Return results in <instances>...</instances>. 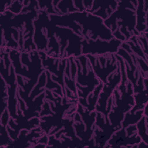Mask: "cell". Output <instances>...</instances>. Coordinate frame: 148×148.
I'll list each match as a JSON object with an SVG mask.
<instances>
[{
	"instance_id": "ac0fdd59",
	"label": "cell",
	"mask_w": 148,
	"mask_h": 148,
	"mask_svg": "<svg viewBox=\"0 0 148 148\" xmlns=\"http://www.w3.org/2000/svg\"><path fill=\"white\" fill-rule=\"evenodd\" d=\"M103 83L100 81L99 84L89 94L87 97V105L86 108L89 112L95 110V106L98 99L99 95L102 90Z\"/></svg>"
},
{
	"instance_id": "7a4b0ae2",
	"label": "cell",
	"mask_w": 148,
	"mask_h": 148,
	"mask_svg": "<svg viewBox=\"0 0 148 148\" xmlns=\"http://www.w3.org/2000/svg\"><path fill=\"white\" fill-rule=\"evenodd\" d=\"M46 31L53 34L59 47V58L77 57L82 55V42L84 39L70 28L58 27L47 21Z\"/></svg>"
},
{
	"instance_id": "6da1fadb",
	"label": "cell",
	"mask_w": 148,
	"mask_h": 148,
	"mask_svg": "<svg viewBox=\"0 0 148 148\" xmlns=\"http://www.w3.org/2000/svg\"><path fill=\"white\" fill-rule=\"evenodd\" d=\"M138 2V1H118L116 9L103 20L114 38L121 42H126L132 37L139 35L135 29Z\"/></svg>"
},
{
	"instance_id": "ba28073f",
	"label": "cell",
	"mask_w": 148,
	"mask_h": 148,
	"mask_svg": "<svg viewBox=\"0 0 148 148\" xmlns=\"http://www.w3.org/2000/svg\"><path fill=\"white\" fill-rule=\"evenodd\" d=\"M122 42L113 38L107 41L99 38L95 40L84 39L82 42V55L90 54L93 56H103L106 54H116L121 46Z\"/></svg>"
},
{
	"instance_id": "8fae6325",
	"label": "cell",
	"mask_w": 148,
	"mask_h": 148,
	"mask_svg": "<svg viewBox=\"0 0 148 148\" xmlns=\"http://www.w3.org/2000/svg\"><path fill=\"white\" fill-rule=\"evenodd\" d=\"M76 72L77 65L75 61V57H71L67 58L64 74V97L68 101L78 102V97L75 85Z\"/></svg>"
},
{
	"instance_id": "9c48e42d",
	"label": "cell",
	"mask_w": 148,
	"mask_h": 148,
	"mask_svg": "<svg viewBox=\"0 0 148 148\" xmlns=\"http://www.w3.org/2000/svg\"><path fill=\"white\" fill-rule=\"evenodd\" d=\"M141 139L137 134L136 125H131L115 131L108 141L105 147H131L137 145Z\"/></svg>"
},
{
	"instance_id": "cb8c5ba5",
	"label": "cell",
	"mask_w": 148,
	"mask_h": 148,
	"mask_svg": "<svg viewBox=\"0 0 148 148\" xmlns=\"http://www.w3.org/2000/svg\"><path fill=\"white\" fill-rule=\"evenodd\" d=\"M10 119V116L9 110L8 109H6L2 113H1V121H0L1 125L6 127L9 123Z\"/></svg>"
},
{
	"instance_id": "2e32d148",
	"label": "cell",
	"mask_w": 148,
	"mask_h": 148,
	"mask_svg": "<svg viewBox=\"0 0 148 148\" xmlns=\"http://www.w3.org/2000/svg\"><path fill=\"white\" fill-rule=\"evenodd\" d=\"M136 9V25L135 29L140 35L148 32L147 29V13L148 5L147 0L138 1Z\"/></svg>"
},
{
	"instance_id": "e0dca14e",
	"label": "cell",
	"mask_w": 148,
	"mask_h": 148,
	"mask_svg": "<svg viewBox=\"0 0 148 148\" xmlns=\"http://www.w3.org/2000/svg\"><path fill=\"white\" fill-rule=\"evenodd\" d=\"M53 6L56 15H65L79 12L75 8L73 1H53Z\"/></svg>"
},
{
	"instance_id": "603a6c76",
	"label": "cell",
	"mask_w": 148,
	"mask_h": 148,
	"mask_svg": "<svg viewBox=\"0 0 148 148\" xmlns=\"http://www.w3.org/2000/svg\"><path fill=\"white\" fill-rule=\"evenodd\" d=\"M147 34L148 32L143 33L136 36L138 41L143 51L146 56H148V49H147Z\"/></svg>"
},
{
	"instance_id": "52a82bcc",
	"label": "cell",
	"mask_w": 148,
	"mask_h": 148,
	"mask_svg": "<svg viewBox=\"0 0 148 148\" xmlns=\"http://www.w3.org/2000/svg\"><path fill=\"white\" fill-rule=\"evenodd\" d=\"M86 56L95 75L103 83H106L108 76L119 68V62L115 54L109 53L99 56L90 54Z\"/></svg>"
},
{
	"instance_id": "8992f818",
	"label": "cell",
	"mask_w": 148,
	"mask_h": 148,
	"mask_svg": "<svg viewBox=\"0 0 148 148\" xmlns=\"http://www.w3.org/2000/svg\"><path fill=\"white\" fill-rule=\"evenodd\" d=\"M120 82L121 73L119 66L117 69L108 76L106 83H103L95 106V111L103 114L105 120H109L108 114L112 107L113 92Z\"/></svg>"
},
{
	"instance_id": "7402d4cb",
	"label": "cell",
	"mask_w": 148,
	"mask_h": 148,
	"mask_svg": "<svg viewBox=\"0 0 148 148\" xmlns=\"http://www.w3.org/2000/svg\"><path fill=\"white\" fill-rule=\"evenodd\" d=\"M24 6L23 1H13L11 5L6 9V10H9L13 14L17 15L21 13Z\"/></svg>"
},
{
	"instance_id": "ffe728a7",
	"label": "cell",
	"mask_w": 148,
	"mask_h": 148,
	"mask_svg": "<svg viewBox=\"0 0 148 148\" xmlns=\"http://www.w3.org/2000/svg\"><path fill=\"white\" fill-rule=\"evenodd\" d=\"M143 116V110H140L134 113H130L127 112L124 114V117L121 122V128H126L129 125L136 124Z\"/></svg>"
},
{
	"instance_id": "7c38bea8",
	"label": "cell",
	"mask_w": 148,
	"mask_h": 148,
	"mask_svg": "<svg viewBox=\"0 0 148 148\" xmlns=\"http://www.w3.org/2000/svg\"><path fill=\"white\" fill-rule=\"evenodd\" d=\"M17 113L18 114V117L15 120L10 118L6 126L9 135L13 140L17 138L21 130L25 129L31 131L34 128L39 127L40 122L39 117H34L29 120L27 119L18 107Z\"/></svg>"
},
{
	"instance_id": "5b68a950",
	"label": "cell",
	"mask_w": 148,
	"mask_h": 148,
	"mask_svg": "<svg viewBox=\"0 0 148 148\" xmlns=\"http://www.w3.org/2000/svg\"><path fill=\"white\" fill-rule=\"evenodd\" d=\"M97 112L88 111L77 103L73 115V126L76 135L84 143L85 147H95L93 134L95 128Z\"/></svg>"
},
{
	"instance_id": "277c9868",
	"label": "cell",
	"mask_w": 148,
	"mask_h": 148,
	"mask_svg": "<svg viewBox=\"0 0 148 148\" xmlns=\"http://www.w3.org/2000/svg\"><path fill=\"white\" fill-rule=\"evenodd\" d=\"M72 20L82 27L83 38L95 40L99 38L109 41L114 38L111 31L105 25L103 20L86 11L69 14Z\"/></svg>"
},
{
	"instance_id": "d4e9b609",
	"label": "cell",
	"mask_w": 148,
	"mask_h": 148,
	"mask_svg": "<svg viewBox=\"0 0 148 148\" xmlns=\"http://www.w3.org/2000/svg\"><path fill=\"white\" fill-rule=\"evenodd\" d=\"M147 107H148V103H147V104L145 106V107H144V108H143V116H146V117H148Z\"/></svg>"
},
{
	"instance_id": "30bf717a",
	"label": "cell",
	"mask_w": 148,
	"mask_h": 148,
	"mask_svg": "<svg viewBox=\"0 0 148 148\" xmlns=\"http://www.w3.org/2000/svg\"><path fill=\"white\" fill-rule=\"evenodd\" d=\"M42 60V66L45 71L51 74V79L58 83L62 88L64 95L65 87L64 83V74L66 63V58H56L48 56L44 51H38Z\"/></svg>"
},
{
	"instance_id": "44dd1931",
	"label": "cell",
	"mask_w": 148,
	"mask_h": 148,
	"mask_svg": "<svg viewBox=\"0 0 148 148\" xmlns=\"http://www.w3.org/2000/svg\"><path fill=\"white\" fill-rule=\"evenodd\" d=\"M1 144L0 146L1 148L2 147H6V146L10 145L12 142L13 140L10 137L8 131L7 130L6 127L1 125Z\"/></svg>"
},
{
	"instance_id": "9a60e30c",
	"label": "cell",
	"mask_w": 148,
	"mask_h": 148,
	"mask_svg": "<svg viewBox=\"0 0 148 148\" xmlns=\"http://www.w3.org/2000/svg\"><path fill=\"white\" fill-rule=\"evenodd\" d=\"M118 1H93L92 6L87 12L105 20L116 9Z\"/></svg>"
},
{
	"instance_id": "4fadbf2b",
	"label": "cell",
	"mask_w": 148,
	"mask_h": 148,
	"mask_svg": "<svg viewBox=\"0 0 148 148\" xmlns=\"http://www.w3.org/2000/svg\"><path fill=\"white\" fill-rule=\"evenodd\" d=\"M45 133L42 130L40 127H36L28 131L22 130L20 131L17 138L6 146V148H26L30 147V145L33 143L35 145L37 143L38 139Z\"/></svg>"
},
{
	"instance_id": "5bb4252c",
	"label": "cell",
	"mask_w": 148,
	"mask_h": 148,
	"mask_svg": "<svg viewBox=\"0 0 148 148\" xmlns=\"http://www.w3.org/2000/svg\"><path fill=\"white\" fill-rule=\"evenodd\" d=\"M148 77H143L140 73L136 84L133 87L135 105L129 111L131 114L140 110H143L145 106L148 103L147 86Z\"/></svg>"
},
{
	"instance_id": "3957f363",
	"label": "cell",
	"mask_w": 148,
	"mask_h": 148,
	"mask_svg": "<svg viewBox=\"0 0 148 148\" xmlns=\"http://www.w3.org/2000/svg\"><path fill=\"white\" fill-rule=\"evenodd\" d=\"M75 61L77 65L75 85L78 103L86 108L87 96L99 84L100 80L95 75L86 56L75 57Z\"/></svg>"
},
{
	"instance_id": "d6986e66",
	"label": "cell",
	"mask_w": 148,
	"mask_h": 148,
	"mask_svg": "<svg viewBox=\"0 0 148 148\" xmlns=\"http://www.w3.org/2000/svg\"><path fill=\"white\" fill-rule=\"evenodd\" d=\"M135 125L141 140L148 145V117L143 116Z\"/></svg>"
}]
</instances>
